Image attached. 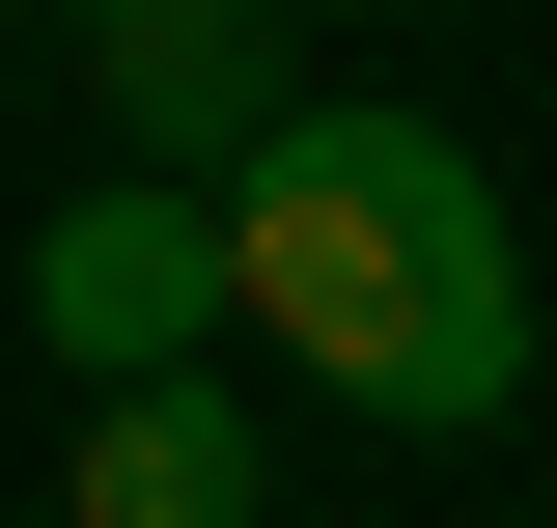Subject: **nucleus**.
<instances>
[{"instance_id":"f257e3e1","label":"nucleus","mask_w":557,"mask_h":528,"mask_svg":"<svg viewBox=\"0 0 557 528\" xmlns=\"http://www.w3.org/2000/svg\"><path fill=\"white\" fill-rule=\"evenodd\" d=\"M223 334H278L307 390H362L391 445H474L530 417V251H502V167L446 112H278L223 167Z\"/></svg>"},{"instance_id":"f03ea898","label":"nucleus","mask_w":557,"mask_h":528,"mask_svg":"<svg viewBox=\"0 0 557 528\" xmlns=\"http://www.w3.org/2000/svg\"><path fill=\"white\" fill-rule=\"evenodd\" d=\"M28 334H57V390L223 362V196H196V167H84V196L28 223Z\"/></svg>"},{"instance_id":"7ed1b4c3","label":"nucleus","mask_w":557,"mask_h":528,"mask_svg":"<svg viewBox=\"0 0 557 528\" xmlns=\"http://www.w3.org/2000/svg\"><path fill=\"white\" fill-rule=\"evenodd\" d=\"M84 84H112V139L196 167V196L278 139V28H251V0H84Z\"/></svg>"},{"instance_id":"20e7f679","label":"nucleus","mask_w":557,"mask_h":528,"mask_svg":"<svg viewBox=\"0 0 557 528\" xmlns=\"http://www.w3.org/2000/svg\"><path fill=\"white\" fill-rule=\"evenodd\" d=\"M251 501H278L251 390H196V362H168V390H84V501L57 528H251Z\"/></svg>"}]
</instances>
